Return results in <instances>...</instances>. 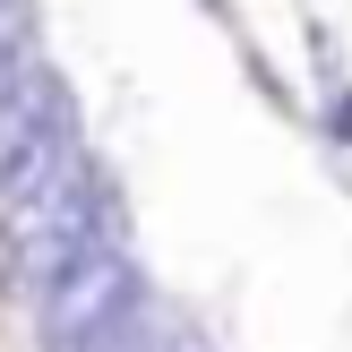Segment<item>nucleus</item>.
<instances>
[{
  "mask_svg": "<svg viewBox=\"0 0 352 352\" xmlns=\"http://www.w3.org/2000/svg\"><path fill=\"white\" fill-rule=\"evenodd\" d=\"M112 232H120V181L78 155L60 181H43V189H26V198L0 206V292L34 301L52 275H69Z\"/></svg>",
  "mask_w": 352,
  "mask_h": 352,
  "instance_id": "f257e3e1",
  "label": "nucleus"
},
{
  "mask_svg": "<svg viewBox=\"0 0 352 352\" xmlns=\"http://www.w3.org/2000/svg\"><path fill=\"white\" fill-rule=\"evenodd\" d=\"M129 309H146V275L120 241H95L69 275H52L34 292V344L43 352H86L95 336H112Z\"/></svg>",
  "mask_w": 352,
  "mask_h": 352,
  "instance_id": "f03ea898",
  "label": "nucleus"
},
{
  "mask_svg": "<svg viewBox=\"0 0 352 352\" xmlns=\"http://www.w3.org/2000/svg\"><path fill=\"white\" fill-rule=\"evenodd\" d=\"M78 155H86L78 146V95H69L52 69H34V78L17 86L9 120H0V206L26 198V189H43V181H60Z\"/></svg>",
  "mask_w": 352,
  "mask_h": 352,
  "instance_id": "7ed1b4c3",
  "label": "nucleus"
},
{
  "mask_svg": "<svg viewBox=\"0 0 352 352\" xmlns=\"http://www.w3.org/2000/svg\"><path fill=\"white\" fill-rule=\"evenodd\" d=\"M26 78H34V9L9 0V9H0V120H9V103H17Z\"/></svg>",
  "mask_w": 352,
  "mask_h": 352,
  "instance_id": "20e7f679",
  "label": "nucleus"
},
{
  "mask_svg": "<svg viewBox=\"0 0 352 352\" xmlns=\"http://www.w3.org/2000/svg\"><path fill=\"white\" fill-rule=\"evenodd\" d=\"M336 138H352V95H344V103H336Z\"/></svg>",
  "mask_w": 352,
  "mask_h": 352,
  "instance_id": "39448f33",
  "label": "nucleus"
},
{
  "mask_svg": "<svg viewBox=\"0 0 352 352\" xmlns=\"http://www.w3.org/2000/svg\"><path fill=\"white\" fill-rule=\"evenodd\" d=\"M164 352H206V344L198 336H164Z\"/></svg>",
  "mask_w": 352,
  "mask_h": 352,
  "instance_id": "423d86ee",
  "label": "nucleus"
},
{
  "mask_svg": "<svg viewBox=\"0 0 352 352\" xmlns=\"http://www.w3.org/2000/svg\"><path fill=\"white\" fill-rule=\"evenodd\" d=\"M0 9H9V0H0Z\"/></svg>",
  "mask_w": 352,
  "mask_h": 352,
  "instance_id": "0eeeda50",
  "label": "nucleus"
}]
</instances>
